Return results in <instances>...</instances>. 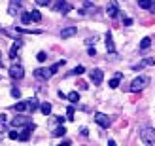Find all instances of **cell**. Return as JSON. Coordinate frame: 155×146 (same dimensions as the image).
I'll use <instances>...</instances> for the list:
<instances>
[{
    "mask_svg": "<svg viewBox=\"0 0 155 146\" xmlns=\"http://www.w3.org/2000/svg\"><path fill=\"white\" fill-rule=\"evenodd\" d=\"M150 76H138V78H134L133 82H130V91H133V93H138V91H142V89H146L150 86Z\"/></svg>",
    "mask_w": 155,
    "mask_h": 146,
    "instance_id": "obj_1",
    "label": "cell"
},
{
    "mask_svg": "<svg viewBox=\"0 0 155 146\" xmlns=\"http://www.w3.org/2000/svg\"><path fill=\"white\" fill-rule=\"evenodd\" d=\"M106 51H108V53H115L114 38H112V32H110V30H108V32H106Z\"/></svg>",
    "mask_w": 155,
    "mask_h": 146,
    "instance_id": "obj_14",
    "label": "cell"
},
{
    "mask_svg": "<svg viewBox=\"0 0 155 146\" xmlns=\"http://www.w3.org/2000/svg\"><path fill=\"white\" fill-rule=\"evenodd\" d=\"M121 78H123V74H121V72H117V74H115V76H114V78H112L110 82H108V86H110L112 89H117V87H119V82H121Z\"/></svg>",
    "mask_w": 155,
    "mask_h": 146,
    "instance_id": "obj_15",
    "label": "cell"
},
{
    "mask_svg": "<svg viewBox=\"0 0 155 146\" xmlns=\"http://www.w3.org/2000/svg\"><path fill=\"white\" fill-rule=\"evenodd\" d=\"M80 131H81V135H83V137H87V135H89V131H87V127H81Z\"/></svg>",
    "mask_w": 155,
    "mask_h": 146,
    "instance_id": "obj_36",
    "label": "cell"
},
{
    "mask_svg": "<svg viewBox=\"0 0 155 146\" xmlns=\"http://www.w3.org/2000/svg\"><path fill=\"white\" fill-rule=\"evenodd\" d=\"M150 12L155 13V0H151V8H150Z\"/></svg>",
    "mask_w": 155,
    "mask_h": 146,
    "instance_id": "obj_37",
    "label": "cell"
},
{
    "mask_svg": "<svg viewBox=\"0 0 155 146\" xmlns=\"http://www.w3.org/2000/svg\"><path fill=\"white\" fill-rule=\"evenodd\" d=\"M30 19H32V21H42V13L40 12H38V10H32V12H30Z\"/></svg>",
    "mask_w": 155,
    "mask_h": 146,
    "instance_id": "obj_26",
    "label": "cell"
},
{
    "mask_svg": "<svg viewBox=\"0 0 155 146\" xmlns=\"http://www.w3.org/2000/svg\"><path fill=\"white\" fill-rule=\"evenodd\" d=\"M23 76H25V68L21 65H12L10 66V78L12 80H23Z\"/></svg>",
    "mask_w": 155,
    "mask_h": 146,
    "instance_id": "obj_3",
    "label": "cell"
},
{
    "mask_svg": "<svg viewBox=\"0 0 155 146\" xmlns=\"http://www.w3.org/2000/svg\"><path fill=\"white\" fill-rule=\"evenodd\" d=\"M123 25H125V27H130V25H133V19H130V17H125V19H123Z\"/></svg>",
    "mask_w": 155,
    "mask_h": 146,
    "instance_id": "obj_34",
    "label": "cell"
},
{
    "mask_svg": "<svg viewBox=\"0 0 155 146\" xmlns=\"http://www.w3.org/2000/svg\"><path fill=\"white\" fill-rule=\"evenodd\" d=\"M40 112L44 114V116H49V114H51V104L49 103H42L40 104Z\"/></svg>",
    "mask_w": 155,
    "mask_h": 146,
    "instance_id": "obj_22",
    "label": "cell"
},
{
    "mask_svg": "<svg viewBox=\"0 0 155 146\" xmlns=\"http://www.w3.org/2000/svg\"><path fill=\"white\" fill-rule=\"evenodd\" d=\"M8 137H10L12 141H17V139H19V133H17V131H10V135H8Z\"/></svg>",
    "mask_w": 155,
    "mask_h": 146,
    "instance_id": "obj_33",
    "label": "cell"
},
{
    "mask_svg": "<svg viewBox=\"0 0 155 146\" xmlns=\"http://www.w3.org/2000/svg\"><path fill=\"white\" fill-rule=\"evenodd\" d=\"M95 121H97V124L102 127V129H108V127H110V124H112L110 118H108L106 114H102V112H97V114H95Z\"/></svg>",
    "mask_w": 155,
    "mask_h": 146,
    "instance_id": "obj_5",
    "label": "cell"
},
{
    "mask_svg": "<svg viewBox=\"0 0 155 146\" xmlns=\"http://www.w3.org/2000/svg\"><path fill=\"white\" fill-rule=\"evenodd\" d=\"M21 46H23V42H21L19 38H17V40L13 42V46H12V49H10V59H12V61H15V57H17V51L21 49Z\"/></svg>",
    "mask_w": 155,
    "mask_h": 146,
    "instance_id": "obj_13",
    "label": "cell"
},
{
    "mask_svg": "<svg viewBox=\"0 0 155 146\" xmlns=\"http://www.w3.org/2000/svg\"><path fill=\"white\" fill-rule=\"evenodd\" d=\"M83 72H85V66H81V65H78L76 68H72V70H70V74H74V76H80Z\"/></svg>",
    "mask_w": 155,
    "mask_h": 146,
    "instance_id": "obj_27",
    "label": "cell"
},
{
    "mask_svg": "<svg viewBox=\"0 0 155 146\" xmlns=\"http://www.w3.org/2000/svg\"><path fill=\"white\" fill-rule=\"evenodd\" d=\"M13 110H17V112H25V110H28L27 101H21V103H17V104H13Z\"/></svg>",
    "mask_w": 155,
    "mask_h": 146,
    "instance_id": "obj_21",
    "label": "cell"
},
{
    "mask_svg": "<svg viewBox=\"0 0 155 146\" xmlns=\"http://www.w3.org/2000/svg\"><path fill=\"white\" fill-rule=\"evenodd\" d=\"M36 59L40 61V63H44V61L48 59V53H45V51H38V55H36Z\"/></svg>",
    "mask_w": 155,
    "mask_h": 146,
    "instance_id": "obj_29",
    "label": "cell"
},
{
    "mask_svg": "<svg viewBox=\"0 0 155 146\" xmlns=\"http://www.w3.org/2000/svg\"><path fill=\"white\" fill-rule=\"evenodd\" d=\"M27 104H28V110H30V112H36L38 108H40V103H38V99H36V97L27 99Z\"/></svg>",
    "mask_w": 155,
    "mask_h": 146,
    "instance_id": "obj_16",
    "label": "cell"
},
{
    "mask_svg": "<svg viewBox=\"0 0 155 146\" xmlns=\"http://www.w3.org/2000/svg\"><path fill=\"white\" fill-rule=\"evenodd\" d=\"M34 2H36L38 6H49V4H51V0H34Z\"/></svg>",
    "mask_w": 155,
    "mask_h": 146,
    "instance_id": "obj_32",
    "label": "cell"
},
{
    "mask_svg": "<svg viewBox=\"0 0 155 146\" xmlns=\"http://www.w3.org/2000/svg\"><path fill=\"white\" fill-rule=\"evenodd\" d=\"M151 46V36H146V38H142V42H140V49L142 51H146Z\"/></svg>",
    "mask_w": 155,
    "mask_h": 146,
    "instance_id": "obj_20",
    "label": "cell"
},
{
    "mask_svg": "<svg viewBox=\"0 0 155 146\" xmlns=\"http://www.w3.org/2000/svg\"><path fill=\"white\" fill-rule=\"evenodd\" d=\"M140 139L144 144H155V127H144L140 131Z\"/></svg>",
    "mask_w": 155,
    "mask_h": 146,
    "instance_id": "obj_2",
    "label": "cell"
},
{
    "mask_svg": "<svg viewBox=\"0 0 155 146\" xmlns=\"http://www.w3.org/2000/svg\"><path fill=\"white\" fill-rule=\"evenodd\" d=\"M153 65H155V57H148V59L140 61L138 65H134L133 70H140V68H144V66H153Z\"/></svg>",
    "mask_w": 155,
    "mask_h": 146,
    "instance_id": "obj_11",
    "label": "cell"
},
{
    "mask_svg": "<svg viewBox=\"0 0 155 146\" xmlns=\"http://www.w3.org/2000/svg\"><path fill=\"white\" fill-rule=\"evenodd\" d=\"M30 121H32V120H30L28 116H15V118L10 121V124H12L13 127H23V125H28Z\"/></svg>",
    "mask_w": 155,
    "mask_h": 146,
    "instance_id": "obj_8",
    "label": "cell"
},
{
    "mask_svg": "<svg viewBox=\"0 0 155 146\" xmlns=\"http://www.w3.org/2000/svg\"><path fill=\"white\" fill-rule=\"evenodd\" d=\"M106 13L110 15V17H117L119 15V4L115 2V0H110L108 6H106Z\"/></svg>",
    "mask_w": 155,
    "mask_h": 146,
    "instance_id": "obj_7",
    "label": "cell"
},
{
    "mask_svg": "<svg viewBox=\"0 0 155 146\" xmlns=\"http://www.w3.org/2000/svg\"><path fill=\"white\" fill-rule=\"evenodd\" d=\"M89 78L93 82V86H100L102 80H104V72L100 70V68H93V70L89 72Z\"/></svg>",
    "mask_w": 155,
    "mask_h": 146,
    "instance_id": "obj_4",
    "label": "cell"
},
{
    "mask_svg": "<svg viewBox=\"0 0 155 146\" xmlns=\"http://www.w3.org/2000/svg\"><path fill=\"white\" fill-rule=\"evenodd\" d=\"M34 76H36L38 80H49L53 74H51V70H49V68H44V66H40V68H36V70H34Z\"/></svg>",
    "mask_w": 155,
    "mask_h": 146,
    "instance_id": "obj_9",
    "label": "cell"
},
{
    "mask_svg": "<svg viewBox=\"0 0 155 146\" xmlns=\"http://www.w3.org/2000/svg\"><path fill=\"white\" fill-rule=\"evenodd\" d=\"M12 97H15V99H19V97H21V91H19L17 87H12Z\"/></svg>",
    "mask_w": 155,
    "mask_h": 146,
    "instance_id": "obj_31",
    "label": "cell"
},
{
    "mask_svg": "<svg viewBox=\"0 0 155 146\" xmlns=\"http://www.w3.org/2000/svg\"><path fill=\"white\" fill-rule=\"evenodd\" d=\"M64 66V59H61V61H57L55 65H51L49 66V70H51V74H57L59 72V68H63Z\"/></svg>",
    "mask_w": 155,
    "mask_h": 146,
    "instance_id": "obj_18",
    "label": "cell"
},
{
    "mask_svg": "<svg viewBox=\"0 0 155 146\" xmlns=\"http://www.w3.org/2000/svg\"><path fill=\"white\" fill-rule=\"evenodd\" d=\"M74 106H68V108H66V114H68V120H74Z\"/></svg>",
    "mask_w": 155,
    "mask_h": 146,
    "instance_id": "obj_30",
    "label": "cell"
},
{
    "mask_svg": "<svg viewBox=\"0 0 155 146\" xmlns=\"http://www.w3.org/2000/svg\"><path fill=\"white\" fill-rule=\"evenodd\" d=\"M138 6H140L142 10H148V12H150V8H151V0H138Z\"/></svg>",
    "mask_w": 155,
    "mask_h": 146,
    "instance_id": "obj_25",
    "label": "cell"
},
{
    "mask_svg": "<svg viewBox=\"0 0 155 146\" xmlns=\"http://www.w3.org/2000/svg\"><path fill=\"white\" fill-rule=\"evenodd\" d=\"M76 32H78V27H66V29L61 30V38H63V40H66V38H72Z\"/></svg>",
    "mask_w": 155,
    "mask_h": 146,
    "instance_id": "obj_12",
    "label": "cell"
},
{
    "mask_svg": "<svg viewBox=\"0 0 155 146\" xmlns=\"http://www.w3.org/2000/svg\"><path fill=\"white\" fill-rule=\"evenodd\" d=\"M2 65H4V63H2V59H0V66H2Z\"/></svg>",
    "mask_w": 155,
    "mask_h": 146,
    "instance_id": "obj_39",
    "label": "cell"
},
{
    "mask_svg": "<svg viewBox=\"0 0 155 146\" xmlns=\"http://www.w3.org/2000/svg\"><path fill=\"white\" fill-rule=\"evenodd\" d=\"M66 99H68V101H70V103H78V101H80V93H78V91H70V93H66Z\"/></svg>",
    "mask_w": 155,
    "mask_h": 146,
    "instance_id": "obj_19",
    "label": "cell"
},
{
    "mask_svg": "<svg viewBox=\"0 0 155 146\" xmlns=\"http://www.w3.org/2000/svg\"><path fill=\"white\" fill-rule=\"evenodd\" d=\"M83 8H87V10H80V13H95L97 12V6L91 2H83Z\"/></svg>",
    "mask_w": 155,
    "mask_h": 146,
    "instance_id": "obj_17",
    "label": "cell"
},
{
    "mask_svg": "<svg viewBox=\"0 0 155 146\" xmlns=\"http://www.w3.org/2000/svg\"><path fill=\"white\" fill-rule=\"evenodd\" d=\"M55 10H57V12H61L63 15H66V13H70L72 6L68 4V2H64V0H57V4H55Z\"/></svg>",
    "mask_w": 155,
    "mask_h": 146,
    "instance_id": "obj_10",
    "label": "cell"
},
{
    "mask_svg": "<svg viewBox=\"0 0 155 146\" xmlns=\"http://www.w3.org/2000/svg\"><path fill=\"white\" fill-rule=\"evenodd\" d=\"M66 133V127L64 125H59V127H55V131H53V137H63Z\"/></svg>",
    "mask_w": 155,
    "mask_h": 146,
    "instance_id": "obj_24",
    "label": "cell"
},
{
    "mask_svg": "<svg viewBox=\"0 0 155 146\" xmlns=\"http://www.w3.org/2000/svg\"><path fill=\"white\" fill-rule=\"evenodd\" d=\"M23 8V0H10V4H8V13L10 15H17Z\"/></svg>",
    "mask_w": 155,
    "mask_h": 146,
    "instance_id": "obj_6",
    "label": "cell"
},
{
    "mask_svg": "<svg viewBox=\"0 0 155 146\" xmlns=\"http://www.w3.org/2000/svg\"><path fill=\"white\" fill-rule=\"evenodd\" d=\"M17 32H23V34H42V30H34V29H17Z\"/></svg>",
    "mask_w": 155,
    "mask_h": 146,
    "instance_id": "obj_23",
    "label": "cell"
},
{
    "mask_svg": "<svg viewBox=\"0 0 155 146\" xmlns=\"http://www.w3.org/2000/svg\"><path fill=\"white\" fill-rule=\"evenodd\" d=\"M2 124H8V118H6V114H2V116H0V125Z\"/></svg>",
    "mask_w": 155,
    "mask_h": 146,
    "instance_id": "obj_35",
    "label": "cell"
},
{
    "mask_svg": "<svg viewBox=\"0 0 155 146\" xmlns=\"http://www.w3.org/2000/svg\"><path fill=\"white\" fill-rule=\"evenodd\" d=\"M89 55H91V57H95V55H97V51H95V48H91V49H89Z\"/></svg>",
    "mask_w": 155,
    "mask_h": 146,
    "instance_id": "obj_38",
    "label": "cell"
},
{
    "mask_svg": "<svg viewBox=\"0 0 155 146\" xmlns=\"http://www.w3.org/2000/svg\"><path fill=\"white\" fill-rule=\"evenodd\" d=\"M21 21H23V25H28V23L32 21V19H30V13H23L21 15Z\"/></svg>",
    "mask_w": 155,
    "mask_h": 146,
    "instance_id": "obj_28",
    "label": "cell"
}]
</instances>
